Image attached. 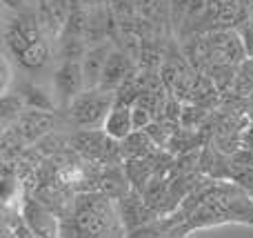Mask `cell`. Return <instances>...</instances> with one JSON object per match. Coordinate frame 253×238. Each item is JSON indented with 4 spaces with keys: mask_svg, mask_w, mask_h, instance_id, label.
<instances>
[{
    "mask_svg": "<svg viewBox=\"0 0 253 238\" xmlns=\"http://www.w3.org/2000/svg\"><path fill=\"white\" fill-rule=\"evenodd\" d=\"M114 105H116V94L96 87V89H83L65 109H67V118L74 125H78V127L102 129L107 114L111 111Z\"/></svg>",
    "mask_w": 253,
    "mask_h": 238,
    "instance_id": "6da1fadb",
    "label": "cell"
},
{
    "mask_svg": "<svg viewBox=\"0 0 253 238\" xmlns=\"http://www.w3.org/2000/svg\"><path fill=\"white\" fill-rule=\"evenodd\" d=\"M207 38V62L209 65L238 67L247 58V49L238 29H218Z\"/></svg>",
    "mask_w": 253,
    "mask_h": 238,
    "instance_id": "7a4b0ae2",
    "label": "cell"
},
{
    "mask_svg": "<svg viewBox=\"0 0 253 238\" xmlns=\"http://www.w3.org/2000/svg\"><path fill=\"white\" fill-rule=\"evenodd\" d=\"M116 143L118 141H114L111 136H107L105 129H102V132H96V129H83V132H78L74 138H71L69 145L74 147V151L78 156H83V158L93 160V163H105L107 160V165H114L111 158L118 154Z\"/></svg>",
    "mask_w": 253,
    "mask_h": 238,
    "instance_id": "3957f363",
    "label": "cell"
},
{
    "mask_svg": "<svg viewBox=\"0 0 253 238\" xmlns=\"http://www.w3.org/2000/svg\"><path fill=\"white\" fill-rule=\"evenodd\" d=\"M53 96L60 105H69L76 96L84 89V76H83V62L76 60H62L58 69L53 71L51 78Z\"/></svg>",
    "mask_w": 253,
    "mask_h": 238,
    "instance_id": "277c9868",
    "label": "cell"
},
{
    "mask_svg": "<svg viewBox=\"0 0 253 238\" xmlns=\"http://www.w3.org/2000/svg\"><path fill=\"white\" fill-rule=\"evenodd\" d=\"M53 127H56V116H53V111L31 109V107H27V109L13 120L11 129L25 143H38L40 138L51 134Z\"/></svg>",
    "mask_w": 253,
    "mask_h": 238,
    "instance_id": "5b68a950",
    "label": "cell"
},
{
    "mask_svg": "<svg viewBox=\"0 0 253 238\" xmlns=\"http://www.w3.org/2000/svg\"><path fill=\"white\" fill-rule=\"evenodd\" d=\"M131 76H133V65H131L129 56H126L125 51L114 49L109 60H107V65H105V71H102V78H100V85H98V87L105 89V92L116 94Z\"/></svg>",
    "mask_w": 253,
    "mask_h": 238,
    "instance_id": "8992f818",
    "label": "cell"
},
{
    "mask_svg": "<svg viewBox=\"0 0 253 238\" xmlns=\"http://www.w3.org/2000/svg\"><path fill=\"white\" fill-rule=\"evenodd\" d=\"M120 207H123V223L126 230H135L140 225H147L153 218V207L147 203L142 191L129 190L120 198Z\"/></svg>",
    "mask_w": 253,
    "mask_h": 238,
    "instance_id": "52a82bcc",
    "label": "cell"
},
{
    "mask_svg": "<svg viewBox=\"0 0 253 238\" xmlns=\"http://www.w3.org/2000/svg\"><path fill=\"white\" fill-rule=\"evenodd\" d=\"M111 47L109 43H98V45H91L84 53L83 62V76H84V89H96L100 85V78H102V71H105V65L109 60Z\"/></svg>",
    "mask_w": 253,
    "mask_h": 238,
    "instance_id": "ba28073f",
    "label": "cell"
},
{
    "mask_svg": "<svg viewBox=\"0 0 253 238\" xmlns=\"http://www.w3.org/2000/svg\"><path fill=\"white\" fill-rule=\"evenodd\" d=\"M107 136L114 141H125L131 132H133V118H131V105L126 102H116L111 111L107 114L105 125H102Z\"/></svg>",
    "mask_w": 253,
    "mask_h": 238,
    "instance_id": "9c48e42d",
    "label": "cell"
},
{
    "mask_svg": "<svg viewBox=\"0 0 253 238\" xmlns=\"http://www.w3.org/2000/svg\"><path fill=\"white\" fill-rule=\"evenodd\" d=\"M123 147H120V154L125 156L126 160H138V158H147L149 154H153V149H156V143L151 141V136H149L144 129H133V132L129 134V136L125 138Z\"/></svg>",
    "mask_w": 253,
    "mask_h": 238,
    "instance_id": "30bf717a",
    "label": "cell"
},
{
    "mask_svg": "<svg viewBox=\"0 0 253 238\" xmlns=\"http://www.w3.org/2000/svg\"><path fill=\"white\" fill-rule=\"evenodd\" d=\"M98 191H102L105 196H109L111 200L123 198L129 191V176H125L120 167H107V172L102 174L100 183H98Z\"/></svg>",
    "mask_w": 253,
    "mask_h": 238,
    "instance_id": "8fae6325",
    "label": "cell"
},
{
    "mask_svg": "<svg viewBox=\"0 0 253 238\" xmlns=\"http://www.w3.org/2000/svg\"><path fill=\"white\" fill-rule=\"evenodd\" d=\"M22 96V100H25L27 107H31V109H44V111H53L58 105L56 96H51V94L47 92L44 87H40V85H22L20 92H18Z\"/></svg>",
    "mask_w": 253,
    "mask_h": 238,
    "instance_id": "7c38bea8",
    "label": "cell"
},
{
    "mask_svg": "<svg viewBox=\"0 0 253 238\" xmlns=\"http://www.w3.org/2000/svg\"><path fill=\"white\" fill-rule=\"evenodd\" d=\"M18 62H20L25 69H40V67H44L49 62V45L47 40H38V43H31L29 47L25 49V51L20 53V56L16 58Z\"/></svg>",
    "mask_w": 253,
    "mask_h": 238,
    "instance_id": "4fadbf2b",
    "label": "cell"
},
{
    "mask_svg": "<svg viewBox=\"0 0 253 238\" xmlns=\"http://www.w3.org/2000/svg\"><path fill=\"white\" fill-rule=\"evenodd\" d=\"M233 92L240 96H249L253 92V56H247L238 65V76L233 83Z\"/></svg>",
    "mask_w": 253,
    "mask_h": 238,
    "instance_id": "5bb4252c",
    "label": "cell"
},
{
    "mask_svg": "<svg viewBox=\"0 0 253 238\" xmlns=\"http://www.w3.org/2000/svg\"><path fill=\"white\" fill-rule=\"evenodd\" d=\"M87 53L83 43V36H74V34H65L60 40V56L62 60H76L80 62Z\"/></svg>",
    "mask_w": 253,
    "mask_h": 238,
    "instance_id": "9a60e30c",
    "label": "cell"
},
{
    "mask_svg": "<svg viewBox=\"0 0 253 238\" xmlns=\"http://www.w3.org/2000/svg\"><path fill=\"white\" fill-rule=\"evenodd\" d=\"M153 111L142 102H133L131 105V118H133V129H144L153 123Z\"/></svg>",
    "mask_w": 253,
    "mask_h": 238,
    "instance_id": "2e32d148",
    "label": "cell"
},
{
    "mask_svg": "<svg viewBox=\"0 0 253 238\" xmlns=\"http://www.w3.org/2000/svg\"><path fill=\"white\" fill-rule=\"evenodd\" d=\"M202 118H205V109H202V107H198L196 102L182 107V116H180V123H182V125L193 127V125H198Z\"/></svg>",
    "mask_w": 253,
    "mask_h": 238,
    "instance_id": "e0dca14e",
    "label": "cell"
},
{
    "mask_svg": "<svg viewBox=\"0 0 253 238\" xmlns=\"http://www.w3.org/2000/svg\"><path fill=\"white\" fill-rule=\"evenodd\" d=\"M144 132L151 136V141L156 143V145H165L167 136H169V129H165L160 123H151L149 127H144Z\"/></svg>",
    "mask_w": 253,
    "mask_h": 238,
    "instance_id": "ac0fdd59",
    "label": "cell"
},
{
    "mask_svg": "<svg viewBox=\"0 0 253 238\" xmlns=\"http://www.w3.org/2000/svg\"><path fill=\"white\" fill-rule=\"evenodd\" d=\"M126 238H160V230L153 225H140L135 230H129V236Z\"/></svg>",
    "mask_w": 253,
    "mask_h": 238,
    "instance_id": "d6986e66",
    "label": "cell"
},
{
    "mask_svg": "<svg viewBox=\"0 0 253 238\" xmlns=\"http://www.w3.org/2000/svg\"><path fill=\"white\" fill-rule=\"evenodd\" d=\"M2 4L7 11H13V13H22L27 9V0H2Z\"/></svg>",
    "mask_w": 253,
    "mask_h": 238,
    "instance_id": "ffe728a7",
    "label": "cell"
},
{
    "mask_svg": "<svg viewBox=\"0 0 253 238\" xmlns=\"http://www.w3.org/2000/svg\"><path fill=\"white\" fill-rule=\"evenodd\" d=\"M9 83H11V67H9V58L4 56V60H2V94L9 89Z\"/></svg>",
    "mask_w": 253,
    "mask_h": 238,
    "instance_id": "44dd1931",
    "label": "cell"
},
{
    "mask_svg": "<svg viewBox=\"0 0 253 238\" xmlns=\"http://www.w3.org/2000/svg\"><path fill=\"white\" fill-rule=\"evenodd\" d=\"M189 2H191V0H169L173 16H175V11H187V4H189Z\"/></svg>",
    "mask_w": 253,
    "mask_h": 238,
    "instance_id": "7402d4cb",
    "label": "cell"
}]
</instances>
